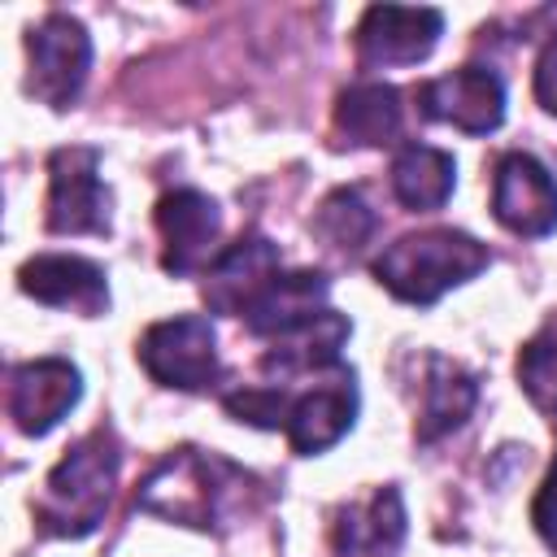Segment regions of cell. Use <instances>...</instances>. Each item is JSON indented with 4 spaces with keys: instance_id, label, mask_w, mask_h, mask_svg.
<instances>
[{
    "instance_id": "8992f818",
    "label": "cell",
    "mask_w": 557,
    "mask_h": 557,
    "mask_svg": "<svg viewBox=\"0 0 557 557\" xmlns=\"http://www.w3.org/2000/svg\"><path fill=\"white\" fill-rule=\"evenodd\" d=\"M135 357L148 370V379L161 383V387H178V392L213 387V379H218V335H213V322L200 318V313L152 322L139 335Z\"/></svg>"
},
{
    "instance_id": "6da1fadb",
    "label": "cell",
    "mask_w": 557,
    "mask_h": 557,
    "mask_svg": "<svg viewBox=\"0 0 557 557\" xmlns=\"http://www.w3.org/2000/svg\"><path fill=\"white\" fill-rule=\"evenodd\" d=\"M257 487L261 483L252 474H244L239 466H231L226 457H213L200 448H174L148 470V479L135 492V505L157 518H170V522H183L196 531H213L248 496H257Z\"/></svg>"
},
{
    "instance_id": "9a60e30c",
    "label": "cell",
    "mask_w": 557,
    "mask_h": 557,
    "mask_svg": "<svg viewBox=\"0 0 557 557\" xmlns=\"http://www.w3.org/2000/svg\"><path fill=\"white\" fill-rule=\"evenodd\" d=\"M405 500L396 487H379L366 500L339 505L331 522V557H396L405 544Z\"/></svg>"
},
{
    "instance_id": "603a6c76",
    "label": "cell",
    "mask_w": 557,
    "mask_h": 557,
    "mask_svg": "<svg viewBox=\"0 0 557 557\" xmlns=\"http://www.w3.org/2000/svg\"><path fill=\"white\" fill-rule=\"evenodd\" d=\"M531 522H535L540 540L557 553V466L544 474V483H540V492L531 500Z\"/></svg>"
},
{
    "instance_id": "7a4b0ae2",
    "label": "cell",
    "mask_w": 557,
    "mask_h": 557,
    "mask_svg": "<svg viewBox=\"0 0 557 557\" xmlns=\"http://www.w3.org/2000/svg\"><path fill=\"white\" fill-rule=\"evenodd\" d=\"M117 470H122V444H117L113 426L87 431L74 448H65V457L44 479L35 522L48 535H61V540L91 535L100 527L104 509H109Z\"/></svg>"
},
{
    "instance_id": "5b68a950",
    "label": "cell",
    "mask_w": 557,
    "mask_h": 557,
    "mask_svg": "<svg viewBox=\"0 0 557 557\" xmlns=\"http://www.w3.org/2000/svg\"><path fill=\"white\" fill-rule=\"evenodd\" d=\"M91 70V35L70 13H48L26 35V91L48 109H70Z\"/></svg>"
},
{
    "instance_id": "7c38bea8",
    "label": "cell",
    "mask_w": 557,
    "mask_h": 557,
    "mask_svg": "<svg viewBox=\"0 0 557 557\" xmlns=\"http://www.w3.org/2000/svg\"><path fill=\"white\" fill-rule=\"evenodd\" d=\"M357 422V379L352 370H339L331 383H318L300 396L287 400L283 413V431L292 453L300 457H318L331 444H339Z\"/></svg>"
},
{
    "instance_id": "cb8c5ba5",
    "label": "cell",
    "mask_w": 557,
    "mask_h": 557,
    "mask_svg": "<svg viewBox=\"0 0 557 557\" xmlns=\"http://www.w3.org/2000/svg\"><path fill=\"white\" fill-rule=\"evenodd\" d=\"M535 100L544 113H557V30L535 57Z\"/></svg>"
},
{
    "instance_id": "9c48e42d",
    "label": "cell",
    "mask_w": 557,
    "mask_h": 557,
    "mask_svg": "<svg viewBox=\"0 0 557 557\" xmlns=\"http://www.w3.org/2000/svg\"><path fill=\"white\" fill-rule=\"evenodd\" d=\"M418 113L466 135H487L505 122V83L487 65H461L418 87Z\"/></svg>"
},
{
    "instance_id": "277c9868",
    "label": "cell",
    "mask_w": 557,
    "mask_h": 557,
    "mask_svg": "<svg viewBox=\"0 0 557 557\" xmlns=\"http://www.w3.org/2000/svg\"><path fill=\"white\" fill-rule=\"evenodd\" d=\"M52 235H109L113 191L100 178V152L87 144L57 148L48 157V213Z\"/></svg>"
},
{
    "instance_id": "ba28073f",
    "label": "cell",
    "mask_w": 557,
    "mask_h": 557,
    "mask_svg": "<svg viewBox=\"0 0 557 557\" xmlns=\"http://www.w3.org/2000/svg\"><path fill=\"white\" fill-rule=\"evenodd\" d=\"M157 231H161L165 274L183 278V274L213 265V248L222 235V209L213 196H205L196 187H178L157 200Z\"/></svg>"
},
{
    "instance_id": "ac0fdd59",
    "label": "cell",
    "mask_w": 557,
    "mask_h": 557,
    "mask_svg": "<svg viewBox=\"0 0 557 557\" xmlns=\"http://www.w3.org/2000/svg\"><path fill=\"white\" fill-rule=\"evenodd\" d=\"M479 400V383L470 370H461L457 361L431 352L426 357V374H422V400H418V422H413V435L422 444L457 431L470 409Z\"/></svg>"
},
{
    "instance_id": "d6986e66",
    "label": "cell",
    "mask_w": 557,
    "mask_h": 557,
    "mask_svg": "<svg viewBox=\"0 0 557 557\" xmlns=\"http://www.w3.org/2000/svg\"><path fill=\"white\" fill-rule=\"evenodd\" d=\"M400 122H405V109L392 83H352L335 100V131L357 148L396 144Z\"/></svg>"
},
{
    "instance_id": "5bb4252c",
    "label": "cell",
    "mask_w": 557,
    "mask_h": 557,
    "mask_svg": "<svg viewBox=\"0 0 557 557\" xmlns=\"http://www.w3.org/2000/svg\"><path fill=\"white\" fill-rule=\"evenodd\" d=\"M17 287L52 309H74L83 318H96L109 309V278L96 261L74 252H39L17 270Z\"/></svg>"
},
{
    "instance_id": "2e32d148",
    "label": "cell",
    "mask_w": 557,
    "mask_h": 557,
    "mask_svg": "<svg viewBox=\"0 0 557 557\" xmlns=\"http://www.w3.org/2000/svg\"><path fill=\"white\" fill-rule=\"evenodd\" d=\"M348 335H352V322L335 309H322V313L296 322L292 331L274 335L270 348L261 352V370L278 374V379H292V374H305V370L339 366V348L348 344Z\"/></svg>"
},
{
    "instance_id": "3957f363",
    "label": "cell",
    "mask_w": 557,
    "mask_h": 557,
    "mask_svg": "<svg viewBox=\"0 0 557 557\" xmlns=\"http://www.w3.org/2000/svg\"><path fill=\"white\" fill-rule=\"evenodd\" d=\"M487 261L492 252L474 235L453 226H431L387 244L374 261V278L405 305H435L448 287H461L479 270H487Z\"/></svg>"
},
{
    "instance_id": "52a82bcc",
    "label": "cell",
    "mask_w": 557,
    "mask_h": 557,
    "mask_svg": "<svg viewBox=\"0 0 557 557\" xmlns=\"http://www.w3.org/2000/svg\"><path fill=\"white\" fill-rule=\"evenodd\" d=\"M444 35L440 9H405V4H370L357 22V61L366 70H392V65H418L431 57V48Z\"/></svg>"
},
{
    "instance_id": "e0dca14e",
    "label": "cell",
    "mask_w": 557,
    "mask_h": 557,
    "mask_svg": "<svg viewBox=\"0 0 557 557\" xmlns=\"http://www.w3.org/2000/svg\"><path fill=\"white\" fill-rule=\"evenodd\" d=\"M326 292H331V283H326V274H318V270H292V274L278 270L274 283L248 305L244 326H248V335H257V339H274V335H283V331H292L296 322L322 313V309H326Z\"/></svg>"
},
{
    "instance_id": "4fadbf2b",
    "label": "cell",
    "mask_w": 557,
    "mask_h": 557,
    "mask_svg": "<svg viewBox=\"0 0 557 557\" xmlns=\"http://www.w3.org/2000/svg\"><path fill=\"white\" fill-rule=\"evenodd\" d=\"M274 274H278V248L265 235L248 231L235 244H226L205 270V305L213 313L244 318L248 305L274 283Z\"/></svg>"
},
{
    "instance_id": "ffe728a7",
    "label": "cell",
    "mask_w": 557,
    "mask_h": 557,
    "mask_svg": "<svg viewBox=\"0 0 557 557\" xmlns=\"http://www.w3.org/2000/svg\"><path fill=\"white\" fill-rule=\"evenodd\" d=\"M457 187V161L431 144H405L392 161V191L413 213H435Z\"/></svg>"
},
{
    "instance_id": "7402d4cb",
    "label": "cell",
    "mask_w": 557,
    "mask_h": 557,
    "mask_svg": "<svg viewBox=\"0 0 557 557\" xmlns=\"http://www.w3.org/2000/svg\"><path fill=\"white\" fill-rule=\"evenodd\" d=\"M518 387L540 413L557 418V313L518 348Z\"/></svg>"
},
{
    "instance_id": "8fae6325",
    "label": "cell",
    "mask_w": 557,
    "mask_h": 557,
    "mask_svg": "<svg viewBox=\"0 0 557 557\" xmlns=\"http://www.w3.org/2000/svg\"><path fill=\"white\" fill-rule=\"evenodd\" d=\"M83 396V374L65 357H35L9 374V418L22 435H48Z\"/></svg>"
},
{
    "instance_id": "30bf717a",
    "label": "cell",
    "mask_w": 557,
    "mask_h": 557,
    "mask_svg": "<svg viewBox=\"0 0 557 557\" xmlns=\"http://www.w3.org/2000/svg\"><path fill=\"white\" fill-rule=\"evenodd\" d=\"M492 218L527 239L557 231V183L531 152H505L492 174Z\"/></svg>"
},
{
    "instance_id": "44dd1931",
    "label": "cell",
    "mask_w": 557,
    "mask_h": 557,
    "mask_svg": "<svg viewBox=\"0 0 557 557\" xmlns=\"http://www.w3.org/2000/svg\"><path fill=\"white\" fill-rule=\"evenodd\" d=\"M374 226H379V218H374V209L366 205V196L357 187H335L318 205V218H313V231L335 252H361L370 244Z\"/></svg>"
}]
</instances>
